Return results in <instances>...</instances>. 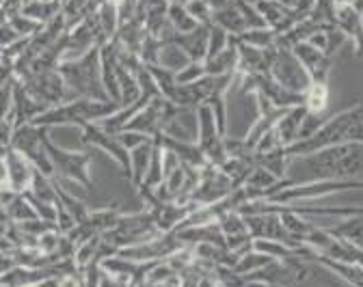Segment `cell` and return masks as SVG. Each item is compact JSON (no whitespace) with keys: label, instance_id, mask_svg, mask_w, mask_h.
Instances as JSON below:
<instances>
[{"label":"cell","instance_id":"obj_34","mask_svg":"<svg viewBox=\"0 0 363 287\" xmlns=\"http://www.w3.org/2000/svg\"><path fill=\"white\" fill-rule=\"evenodd\" d=\"M9 26H11L20 37H33L43 24H39V22H35L33 18H28V16H24L22 11H18V13L9 16Z\"/></svg>","mask_w":363,"mask_h":287},{"label":"cell","instance_id":"obj_24","mask_svg":"<svg viewBox=\"0 0 363 287\" xmlns=\"http://www.w3.org/2000/svg\"><path fill=\"white\" fill-rule=\"evenodd\" d=\"M331 235L342 237V240L352 242L354 247L363 249V216H348L342 223L327 227Z\"/></svg>","mask_w":363,"mask_h":287},{"label":"cell","instance_id":"obj_15","mask_svg":"<svg viewBox=\"0 0 363 287\" xmlns=\"http://www.w3.org/2000/svg\"><path fill=\"white\" fill-rule=\"evenodd\" d=\"M236 41V47H238V74H268V67H270V59H272V52L275 50H257L253 45H247L242 41Z\"/></svg>","mask_w":363,"mask_h":287},{"label":"cell","instance_id":"obj_20","mask_svg":"<svg viewBox=\"0 0 363 287\" xmlns=\"http://www.w3.org/2000/svg\"><path fill=\"white\" fill-rule=\"evenodd\" d=\"M212 24H216V26H220L225 33H230L232 37H240L245 30H249L247 28V22H245V18H242V13L238 11V7L234 5V0L227 7H223V9H218V11H214L212 13Z\"/></svg>","mask_w":363,"mask_h":287},{"label":"cell","instance_id":"obj_26","mask_svg":"<svg viewBox=\"0 0 363 287\" xmlns=\"http://www.w3.org/2000/svg\"><path fill=\"white\" fill-rule=\"evenodd\" d=\"M236 39L242 41V43H247V45L257 47V50H275L279 35L272 30L270 26H262V28H249V30H245Z\"/></svg>","mask_w":363,"mask_h":287},{"label":"cell","instance_id":"obj_2","mask_svg":"<svg viewBox=\"0 0 363 287\" xmlns=\"http://www.w3.org/2000/svg\"><path fill=\"white\" fill-rule=\"evenodd\" d=\"M340 142H363V104H354L337 115L327 117L313 134L286 147L290 158H303Z\"/></svg>","mask_w":363,"mask_h":287},{"label":"cell","instance_id":"obj_1","mask_svg":"<svg viewBox=\"0 0 363 287\" xmlns=\"http://www.w3.org/2000/svg\"><path fill=\"white\" fill-rule=\"evenodd\" d=\"M249 281H266L281 287H352L329 266L318 259V253L294 255L272 261L266 268L245 276Z\"/></svg>","mask_w":363,"mask_h":287},{"label":"cell","instance_id":"obj_10","mask_svg":"<svg viewBox=\"0 0 363 287\" xmlns=\"http://www.w3.org/2000/svg\"><path fill=\"white\" fill-rule=\"evenodd\" d=\"M292 55L298 59V63L307 69L311 82H329V74H331V65L333 59H329L320 47L311 45L309 41L296 43L292 47Z\"/></svg>","mask_w":363,"mask_h":287},{"label":"cell","instance_id":"obj_41","mask_svg":"<svg viewBox=\"0 0 363 287\" xmlns=\"http://www.w3.org/2000/svg\"><path fill=\"white\" fill-rule=\"evenodd\" d=\"M203 3H206L212 11H218V9H223V7L230 5L232 0H203Z\"/></svg>","mask_w":363,"mask_h":287},{"label":"cell","instance_id":"obj_36","mask_svg":"<svg viewBox=\"0 0 363 287\" xmlns=\"http://www.w3.org/2000/svg\"><path fill=\"white\" fill-rule=\"evenodd\" d=\"M325 35H327V47H325V55H327L329 59H333V57L337 55L340 47L344 45L346 35H344L337 26H329V28H325Z\"/></svg>","mask_w":363,"mask_h":287},{"label":"cell","instance_id":"obj_29","mask_svg":"<svg viewBox=\"0 0 363 287\" xmlns=\"http://www.w3.org/2000/svg\"><path fill=\"white\" fill-rule=\"evenodd\" d=\"M167 20L175 28V33H191V30H195L199 26L197 20L189 13L186 5H171L169 3V7H167Z\"/></svg>","mask_w":363,"mask_h":287},{"label":"cell","instance_id":"obj_35","mask_svg":"<svg viewBox=\"0 0 363 287\" xmlns=\"http://www.w3.org/2000/svg\"><path fill=\"white\" fill-rule=\"evenodd\" d=\"M279 147H284V142H281L277 130L272 128L270 132H266V134L259 138V142L255 145V156H262V154H268V152H275V150H279Z\"/></svg>","mask_w":363,"mask_h":287},{"label":"cell","instance_id":"obj_12","mask_svg":"<svg viewBox=\"0 0 363 287\" xmlns=\"http://www.w3.org/2000/svg\"><path fill=\"white\" fill-rule=\"evenodd\" d=\"M208 39H210V24H199L191 33H175L173 43L186 55L189 61H206L208 59Z\"/></svg>","mask_w":363,"mask_h":287},{"label":"cell","instance_id":"obj_9","mask_svg":"<svg viewBox=\"0 0 363 287\" xmlns=\"http://www.w3.org/2000/svg\"><path fill=\"white\" fill-rule=\"evenodd\" d=\"M249 233L255 240V237H262V240H275L288 247H301L294 237L288 233V229L284 227L281 218L277 212H262V214H253V216H245Z\"/></svg>","mask_w":363,"mask_h":287},{"label":"cell","instance_id":"obj_13","mask_svg":"<svg viewBox=\"0 0 363 287\" xmlns=\"http://www.w3.org/2000/svg\"><path fill=\"white\" fill-rule=\"evenodd\" d=\"M5 162H7V169H9V186L16 190L18 195L26 193L30 188V181H33V173H35V167L30 164V160L20 154L18 150H7V156H5Z\"/></svg>","mask_w":363,"mask_h":287},{"label":"cell","instance_id":"obj_37","mask_svg":"<svg viewBox=\"0 0 363 287\" xmlns=\"http://www.w3.org/2000/svg\"><path fill=\"white\" fill-rule=\"evenodd\" d=\"M117 136V140L121 142V145L130 152V150H134V147H139V145H143L145 140H150L152 136H147V134H141V132H132V130H121V132H117L115 134Z\"/></svg>","mask_w":363,"mask_h":287},{"label":"cell","instance_id":"obj_7","mask_svg":"<svg viewBox=\"0 0 363 287\" xmlns=\"http://www.w3.org/2000/svg\"><path fill=\"white\" fill-rule=\"evenodd\" d=\"M201 171V177H199V186L195 188V193L189 197L186 203H193L197 208L201 206H210V203H216L220 199H225L227 195H232L234 190L238 188L230 177H227L216 164L208 162L206 167L199 169Z\"/></svg>","mask_w":363,"mask_h":287},{"label":"cell","instance_id":"obj_32","mask_svg":"<svg viewBox=\"0 0 363 287\" xmlns=\"http://www.w3.org/2000/svg\"><path fill=\"white\" fill-rule=\"evenodd\" d=\"M203 76H208V72H206V63H203V61H189L184 67L175 72V82H177V84L189 86V84L199 82Z\"/></svg>","mask_w":363,"mask_h":287},{"label":"cell","instance_id":"obj_31","mask_svg":"<svg viewBox=\"0 0 363 287\" xmlns=\"http://www.w3.org/2000/svg\"><path fill=\"white\" fill-rule=\"evenodd\" d=\"M195 261H197L195 251H193V247H186V244H184V247H179L177 251H173L169 257H164V264L171 266V270L177 272V274L186 272L189 268H193Z\"/></svg>","mask_w":363,"mask_h":287},{"label":"cell","instance_id":"obj_18","mask_svg":"<svg viewBox=\"0 0 363 287\" xmlns=\"http://www.w3.org/2000/svg\"><path fill=\"white\" fill-rule=\"evenodd\" d=\"M152 154H154V138L145 140L139 147L130 150V179H132L134 188H139L143 184L145 173L152 162Z\"/></svg>","mask_w":363,"mask_h":287},{"label":"cell","instance_id":"obj_48","mask_svg":"<svg viewBox=\"0 0 363 287\" xmlns=\"http://www.w3.org/2000/svg\"><path fill=\"white\" fill-rule=\"evenodd\" d=\"M41 3H52V0H41Z\"/></svg>","mask_w":363,"mask_h":287},{"label":"cell","instance_id":"obj_22","mask_svg":"<svg viewBox=\"0 0 363 287\" xmlns=\"http://www.w3.org/2000/svg\"><path fill=\"white\" fill-rule=\"evenodd\" d=\"M279 179L272 175L270 171H266L264 167H259V164H255L253 169H251V173H249V177L245 179V188H247V193H249V197L251 199H264L266 197V193L268 190L275 186Z\"/></svg>","mask_w":363,"mask_h":287},{"label":"cell","instance_id":"obj_8","mask_svg":"<svg viewBox=\"0 0 363 287\" xmlns=\"http://www.w3.org/2000/svg\"><path fill=\"white\" fill-rule=\"evenodd\" d=\"M197 145L212 164H220L227 158L225 152V136H220L216 128V117L214 111L208 104L197 106Z\"/></svg>","mask_w":363,"mask_h":287},{"label":"cell","instance_id":"obj_28","mask_svg":"<svg viewBox=\"0 0 363 287\" xmlns=\"http://www.w3.org/2000/svg\"><path fill=\"white\" fill-rule=\"evenodd\" d=\"M255 167V162L253 160H242V158H230L227 156L225 158V162H220L218 164V169L230 177L238 188L245 184V179L249 177V173H251V169Z\"/></svg>","mask_w":363,"mask_h":287},{"label":"cell","instance_id":"obj_46","mask_svg":"<svg viewBox=\"0 0 363 287\" xmlns=\"http://www.w3.org/2000/svg\"><path fill=\"white\" fill-rule=\"evenodd\" d=\"M214 287H225V285H223V283H218V281H216V283H214Z\"/></svg>","mask_w":363,"mask_h":287},{"label":"cell","instance_id":"obj_16","mask_svg":"<svg viewBox=\"0 0 363 287\" xmlns=\"http://www.w3.org/2000/svg\"><path fill=\"white\" fill-rule=\"evenodd\" d=\"M307 119V108L301 104V106H292L284 113V117L277 121L275 130L284 142V147L292 145V142H296L301 138V130H303V123Z\"/></svg>","mask_w":363,"mask_h":287},{"label":"cell","instance_id":"obj_39","mask_svg":"<svg viewBox=\"0 0 363 287\" xmlns=\"http://www.w3.org/2000/svg\"><path fill=\"white\" fill-rule=\"evenodd\" d=\"M59 287H84L82 278L74 272H67L59 278Z\"/></svg>","mask_w":363,"mask_h":287},{"label":"cell","instance_id":"obj_43","mask_svg":"<svg viewBox=\"0 0 363 287\" xmlns=\"http://www.w3.org/2000/svg\"><path fill=\"white\" fill-rule=\"evenodd\" d=\"M352 7L359 11V16L363 18V0H354V3H352Z\"/></svg>","mask_w":363,"mask_h":287},{"label":"cell","instance_id":"obj_27","mask_svg":"<svg viewBox=\"0 0 363 287\" xmlns=\"http://www.w3.org/2000/svg\"><path fill=\"white\" fill-rule=\"evenodd\" d=\"M63 3L61 0H52V3H41V0H33L26 7H22V13L33 18L39 24H48L50 20H55L61 13Z\"/></svg>","mask_w":363,"mask_h":287},{"label":"cell","instance_id":"obj_33","mask_svg":"<svg viewBox=\"0 0 363 287\" xmlns=\"http://www.w3.org/2000/svg\"><path fill=\"white\" fill-rule=\"evenodd\" d=\"M232 43V35L225 33L220 26L216 24H210V39H208V59L210 57H216L218 52H223L227 45Z\"/></svg>","mask_w":363,"mask_h":287},{"label":"cell","instance_id":"obj_47","mask_svg":"<svg viewBox=\"0 0 363 287\" xmlns=\"http://www.w3.org/2000/svg\"><path fill=\"white\" fill-rule=\"evenodd\" d=\"M245 3H253V5H255V3H257V0H245Z\"/></svg>","mask_w":363,"mask_h":287},{"label":"cell","instance_id":"obj_5","mask_svg":"<svg viewBox=\"0 0 363 287\" xmlns=\"http://www.w3.org/2000/svg\"><path fill=\"white\" fill-rule=\"evenodd\" d=\"M43 145L45 152H48L55 173L67 181H76L84 188H91V158L86 154L80 152H69V150H61L50 140L48 132L43 136Z\"/></svg>","mask_w":363,"mask_h":287},{"label":"cell","instance_id":"obj_25","mask_svg":"<svg viewBox=\"0 0 363 287\" xmlns=\"http://www.w3.org/2000/svg\"><path fill=\"white\" fill-rule=\"evenodd\" d=\"M253 160H255V164H259L266 171H270L277 179H284L286 173H288V169H290V162L294 158H290L286 154V147H279L275 152H268V154H262V156H253Z\"/></svg>","mask_w":363,"mask_h":287},{"label":"cell","instance_id":"obj_4","mask_svg":"<svg viewBox=\"0 0 363 287\" xmlns=\"http://www.w3.org/2000/svg\"><path fill=\"white\" fill-rule=\"evenodd\" d=\"M350 190H363V179H279L266 193V201L290 206L294 201H307V199H323L337 193H350Z\"/></svg>","mask_w":363,"mask_h":287},{"label":"cell","instance_id":"obj_44","mask_svg":"<svg viewBox=\"0 0 363 287\" xmlns=\"http://www.w3.org/2000/svg\"><path fill=\"white\" fill-rule=\"evenodd\" d=\"M167 3H171V5H189L191 0H167Z\"/></svg>","mask_w":363,"mask_h":287},{"label":"cell","instance_id":"obj_6","mask_svg":"<svg viewBox=\"0 0 363 287\" xmlns=\"http://www.w3.org/2000/svg\"><path fill=\"white\" fill-rule=\"evenodd\" d=\"M268 74L281 86H286L288 91H294V93H305L307 86L311 84L307 69L298 63V59L292 55V50H288V47H275Z\"/></svg>","mask_w":363,"mask_h":287},{"label":"cell","instance_id":"obj_21","mask_svg":"<svg viewBox=\"0 0 363 287\" xmlns=\"http://www.w3.org/2000/svg\"><path fill=\"white\" fill-rule=\"evenodd\" d=\"M206 63V72L208 76H223V74H232L238 69V47L236 41L232 37V43L225 47L223 52H218L216 57H210L203 61Z\"/></svg>","mask_w":363,"mask_h":287},{"label":"cell","instance_id":"obj_30","mask_svg":"<svg viewBox=\"0 0 363 287\" xmlns=\"http://www.w3.org/2000/svg\"><path fill=\"white\" fill-rule=\"evenodd\" d=\"M272 261H275V259H270L268 255H264V253L251 249L249 253H245V255L238 259V264L234 266V272L240 274V276H249V274H253V272L266 268V266L272 264Z\"/></svg>","mask_w":363,"mask_h":287},{"label":"cell","instance_id":"obj_14","mask_svg":"<svg viewBox=\"0 0 363 287\" xmlns=\"http://www.w3.org/2000/svg\"><path fill=\"white\" fill-rule=\"evenodd\" d=\"M162 106H164V98H154L143 111L136 113L123 130H132V132H141L147 136H156L160 132V117H162Z\"/></svg>","mask_w":363,"mask_h":287},{"label":"cell","instance_id":"obj_19","mask_svg":"<svg viewBox=\"0 0 363 287\" xmlns=\"http://www.w3.org/2000/svg\"><path fill=\"white\" fill-rule=\"evenodd\" d=\"M329 100H331L329 82H311L303 93V106L313 117H323L329 111Z\"/></svg>","mask_w":363,"mask_h":287},{"label":"cell","instance_id":"obj_11","mask_svg":"<svg viewBox=\"0 0 363 287\" xmlns=\"http://www.w3.org/2000/svg\"><path fill=\"white\" fill-rule=\"evenodd\" d=\"M154 142H156V145H160L162 150L173 152L184 164H191V167H197V169H201V167L208 164V158L203 156V152L199 150L197 142L179 140V138L167 136V134H162V132H158V134L154 136Z\"/></svg>","mask_w":363,"mask_h":287},{"label":"cell","instance_id":"obj_38","mask_svg":"<svg viewBox=\"0 0 363 287\" xmlns=\"http://www.w3.org/2000/svg\"><path fill=\"white\" fill-rule=\"evenodd\" d=\"M189 13L197 20V24H212V9L203 3V0H191L186 5Z\"/></svg>","mask_w":363,"mask_h":287},{"label":"cell","instance_id":"obj_17","mask_svg":"<svg viewBox=\"0 0 363 287\" xmlns=\"http://www.w3.org/2000/svg\"><path fill=\"white\" fill-rule=\"evenodd\" d=\"M320 257L340 261V264H350V266H361L363 268V249L354 247L348 240H342V237H331V242L325 247V251L320 253Z\"/></svg>","mask_w":363,"mask_h":287},{"label":"cell","instance_id":"obj_3","mask_svg":"<svg viewBox=\"0 0 363 287\" xmlns=\"http://www.w3.org/2000/svg\"><path fill=\"white\" fill-rule=\"evenodd\" d=\"M298 160L309 179H363V142H340Z\"/></svg>","mask_w":363,"mask_h":287},{"label":"cell","instance_id":"obj_23","mask_svg":"<svg viewBox=\"0 0 363 287\" xmlns=\"http://www.w3.org/2000/svg\"><path fill=\"white\" fill-rule=\"evenodd\" d=\"M335 26L346 35V39L357 41L363 35V18L359 16V11L352 5H344L337 7V16H335Z\"/></svg>","mask_w":363,"mask_h":287},{"label":"cell","instance_id":"obj_45","mask_svg":"<svg viewBox=\"0 0 363 287\" xmlns=\"http://www.w3.org/2000/svg\"><path fill=\"white\" fill-rule=\"evenodd\" d=\"M354 3V0H335V5L337 7H344V5H352Z\"/></svg>","mask_w":363,"mask_h":287},{"label":"cell","instance_id":"obj_40","mask_svg":"<svg viewBox=\"0 0 363 287\" xmlns=\"http://www.w3.org/2000/svg\"><path fill=\"white\" fill-rule=\"evenodd\" d=\"M9 186V169H7V162L5 158H0V188Z\"/></svg>","mask_w":363,"mask_h":287},{"label":"cell","instance_id":"obj_42","mask_svg":"<svg viewBox=\"0 0 363 287\" xmlns=\"http://www.w3.org/2000/svg\"><path fill=\"white\" fill-rule=\"evenodd\" d=\"M242 287H272V285L266 283V281H249V278H245V285Z\"/></svg>","mask_w":363,"mask_h":287}]
</instances>
